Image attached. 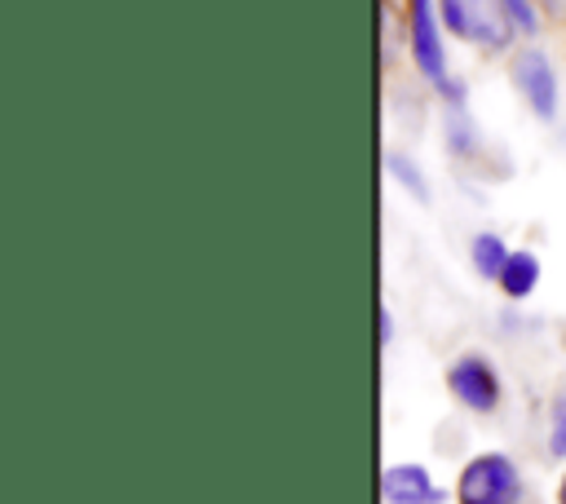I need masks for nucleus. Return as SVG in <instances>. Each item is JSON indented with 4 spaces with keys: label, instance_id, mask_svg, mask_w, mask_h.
<instances>
[{
    "label": "nucleus",
    "instance_id": "obj_1",
    "mask_svg": "<svg viewBox=\"0 0 566 504\" xmlns=\"http://www.w3.org/2000/svg\"><path fill=\"white\" fill-rule=\"evenodd\" d=\"M407 44H411V57H416V71L424 75V84H433L438 93H447L455 80H447L438 0H407Z\"/></svg>",
    "mask_w": 566,
    "mask_h": 504
},
{
    "label": "nucleus",
    "instance_id": "obj_2",
    "mask_svg": "<svg viewBox=\"0 0 566 504\" xmlns=\"http://www.w3.org/2000/svg\"><path fill=\"white\" fill-rule=\"evenodd\" d=\"M522 495V477H517V464L500 451H486V455H473L460 473V486H455V500L460 504H517Z\"/></svg>",
    "mask_w": 566,
    "mask_h": 504
},
{
    "label": "nucleus",
    "instance_id": "obj_3",
    "mask_svg": "<svg viewBox=\"0 0 566 504\" xmlns=\"http://www.w3.org/2000/svg\"><path fill=\"white\" fill-rule=\"evenodd\" d=\"M509 80L522 93V102L531 106V115H539V119H553L557 115V71H553L548 53H539V49L513 53Z\"/></svg>",
    "mask_w": 566,
    "mask_h": 504
},
{
    "label": "nucleus",
    "instance_id": "obj_4",
    "mask_svg": "<svg viewBox=\"0 0 566 504\" xmlns=\"http://www.w3.org/2000/svg\"><path fill=\"white\" fill-rule=\"evenodd\" d=\"M447 389L455 402H464L469 411H495L500 407V371L482 358V354H460L447 367Z\"/></svg>",
    "mask_w": 566,
    "mask_h": 504
},
{
    "label": "nucleus",
    "instance_id": "obj_5",
    "mask_svg": "<svg viewBox=\"0 0 566 504\" xmlns=\"http://www.w3.org/2000/svg\"><path fill=\"white\" fill-rule=\"evenodd\" d=\"M380 495H385V504H442L447 500L438 491V482L429 477V469H420V464H389L380 473Z\"/></svg>",
    "mask_w": 566,
    "mask_h": 504
},
{
    "label": "nucleus",
    "instance_id": "obj_6",
    "mask_svg": "<svg viewBox=\"0 0 566 504\" xmlns=\"http://www.w3.org/2000/svg\"><path fill=\"white\" fill-rule=\"evenodd\" d=\"M495 283H500V292H504L509 301H526V296L539 287V256L526 252V248L509 252V261H504V270H500Z\"/></svg>",
    "mask_w": 566,
    "mask_h": 504
},
{
    "label": "nucleus",
    "instance_id": "obj_7",
    "mask_svg": "<svg viewBox=\"0 0 566 504\" xmlns=\"http://www.w3.org/2000/svg\"><path fill=\"white\" fill-rule=\"evenodd\" d=\"M469 261H473V270L482 279H500V270L509 261V248H504V239L495 230H478L473 243H469Z\"/></svg>",
    "mask_w": 566,
    "mask_h": 504
},
{
    "label": "nucleus",
    "instance_id": "obj_8",
    "mask_svg": "<svg viewBox=\"0 0 566 504\" xmlns=\"http://www.w3.org/2000/svg\"><path fill=\"white\" fill-rule=\"evenodd\" d=\"M447 146H451L455 155H473V146H478V133H473L464 106H451V111H447Z\"/></svg>",
    "mask_w": 566,
    "mask_h": 504
},
{
    "label": "nucleus",
    "instance_id": "obj_9",
    "mask_svg": "<svg viewBox=\"0 0 566 504\" xmlns=\"http://www.w3.org/2000/svg\"><path fill=\"white\" fill-rule=\"evenodd\" d=\"M385 172H389V177H398V181H402V186H407V190H411V195H416L420 203L429 199V181H424V177L416 172V164H411L407 155L389 150V155H385Z\"/></svg>",
    "mask_w": 566,
    "mask_h": 504
},
{
    "label": "nucleus",
    "instance_id": "obj_10",
    "mask_svg": "<svg viewBox=\"0 0 566 504\" xmlns=\"http://www.w3.org/2000/svg\"><path fill=\"white\" fill-rule=\"evenodd\" d=\"M438 18L451 35L469 40L473 35V13H469V0H438Z\"/></svg>",
    "mask_w": 566,
    "mask_h": 504
},
{
    "label": "nucleus",
    "instance_id": "obj_11",
    "mask_svg": "<svg viewBox=\"0 0 566 504\" xmlns=\"http://www.w3.org/2000/svg\"><path fill=\"white\" fill-rule=\"evenodd\" d=\"M548 455L566 460V389H557L553 398V416H548Z\"/></svg>",
    "mask_w": 566,
    "mask_h": 504
},
{
    "label": "nucleus",
    "instance_id": "obj_12",
    "mask_svg": "<svg viewBox=\"0 0 566 504\" xmlns=\"http://www.w3.org/2000/svg\"><path fill=\"white\" fill-rule=\"evenodd\" d=\"M495 4L504 9V18L513 22L517 35H535V31H539V13H535L531 0H495Z\"/></svg>",
    "mask_w": 566,
    "mask_h": 504
},
{
    "label": "nucleus",
    "instance_id": "obj_13",
    "mask_svg": "<svg viewBox=\"0 0 566 504\" xmlns=\"http://www.w3.org/2000/svg\"><path fill=\"white\" fill-rule=\"evenodd\" d=\"M394 336V318H389V305H380V345H389Z\"/></svg>",
    "mask_w": 566,
    "mask_h": 504
},
{
    "label": "nucleus",
    "instance_id": "obj_14",
    "mask_svg": "<svg viewBox=\"0 0 566 504\" xmlns=\"http://www.w3.org/2000/svg\"><path fill=\"white\" fill-rule=\"evenodd\" d=\"M539 4H544L553 18H566V0H539Z\"/></svg>",
    "mask_w": 566,
    "mask_h": 504
},
{
    "label": "nucleus",
    "instance_id": "obj_15",
    "mask_svg": "<svg viewBox=\"0 0 566 504\" xmlns=\"http://www.w3.org/2000/svg\"><path fill=\"white\" fill-rule=\"evenodd\" d=\"M557 504H566V473H562V482H557Z\"/></svg>",
    "mask_w": 566,
    "mask_h": 504
},
{
    "label": "nucleus",
    "instance_id": "obj_16",
    "mask_svg": "<svg viewBox=\"0 0 566 504\" xmlns=\"http://www.w3.org/2000/svg\"><path fill=\"white\" fill-rule=\"evenodd\" d=\"M562 340H566V336H562Z\"/></svg>",
    "mask_w": 566,
    "mask_h": 504
}]
</instances>
